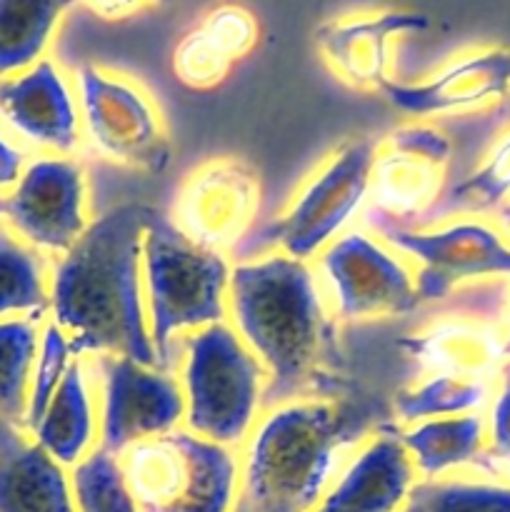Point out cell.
Segmentation results:
<instances>
[{"label": "cell", "mask_w": 510, "mask_h": 512, "mask_svg": "<svg viewBox=\"0 0 510 512\" xmlns=\"http://www.w3.org/2000/svg\"><path fill=\"white\" fill-rule=\"evenodd\" d=\"M228 313L235 333L268 370L260 413L355 393L345 378L333 320L305 260L265 255L230 270Z\"/></svg>", "instance_id": "obj_1"}, {"label": "cell", "mask_w": 510, "mask_h": 512, "mask_svg": "<svg viewBox=\"0 0 510 512\" xmlns=\"http://www.w3.org/2000/svg\"><path fill=\"white\" fill-rule=\"evenodd\" d=\"M153 205L123 203L88 225L50 275V310L73 355H120L158 368L140 258Z\"/></svg>", "instance_id": "obj_2"}, {"label": "cell", "mask_w": 510, "mask_h": 512, "mask_svg": "<svg viewBox=\"0 0 510 512\" xmlns=\"http://www.w3.org/2000/svg\"><path fill=\"white\" fill-rule=\"evenodd\" d=\"M388 423L390 405L360 393L268 410L245 440L233 512H313L345 453Z\"/></svg>", "instance_id": "obj_3"}, {"label": "cell", "mask_w": 510, "mask_h": 512, "mask_svg": "<svg viewBox=\"0 0 510 512\" xmlns=\"http://www.w3.org/2000/svg\"><path fill=\"white\" fill-rule=\"evenodd\" d=\"M148 303V328L160 370L173 368L180 330H203L228 318L230 268L213 250L190 243L168 215H150L140 258Z\"/></svg>", "instance_id": "obj_4"}, {"label": "cell", "mask_w": 510, "mask_h": 512, "mask_svg": "<svg viewBox=\"0 0 510 512\" xmlns=\"http://www.w3.org/2000/svg\"><path fill=\"white\" fill-rule=\"evenodd\" d=\"M185 425L213 443H245L260 415L268 370L228 323H215L180 340Z\"/></svg>", "instance_id": "obj_5"}, {"label": "cell", "mask_w": 510, "mask_h": 512, "mask_svg": "<svg viewBox=\"0 0 510 512\" xmlns=\"http://www.w3.org/2000/svg\"><path fill=\"white\" fill-rule=\"evenodd\" d=\"M375 150V138H358L340 145L300 185L293 203L275 218L255 223L230 255L238 263H245L273 253L295 260H308L323 253L368 200Z\"/></svg>", "instance_id": "obj_6"}, {"label": "cell", "mask_w": 510, "mask_h": 512, "mask_svg": "<svg viewBox=\"0 0 510 512\" xmlns=\"http://www.w3.org/2000/svg\"><path fill=\"white\" fill-rule=\"evenodd\" d=\"M120 468L140 512H233L240 478L233 448L188 428L133 445Z\"/></svg>", "instance_id": "obj_7"}, {"label": "cell", "mask_w": 510, "mask_h": 512, "mask_svg": "<svg viewBox=\"0 0 510 512\" xmlns=\"http://www.w3.org/2000/svg\"><path fill=\"white\" fill-rule=\"evenodd\" d=\"M453 140L435 125L410 123L378 140L363 218L423 230L448 190Z\"/></svg>", "instance_id": "obj_8"}, {"label": "cell", "mask_w": 510, "mask_h": 512, "mask_svg": "<svg viewBox=\"0 0 510 512\" xmlns=\"http://www.w3.org/2000/svg\"><path fill=\"white\" fill-rule=\"evenodd\" d=\"M78 93L85 135L95 153L145 173L168 168L173 148L163 118L135 80L85 63L78 68Z\"/></svg>", "instance_id": "obj_9"}, {"label": "cell", "mask_w": 510, "mask_h": 512, "mask_svg": "<svg viewBox=\"0 0 510 512\" xmlns=\"http://www.w3.org/2000/svg\"><path fill=\"white\" fill-rule=\"evenodd\" d=\"M260 175L233 155H220L190 170L175 193L170 220L190 240L213 253H233L255 228Z\"/></svg>", "instance_id": "obj_10"}, {"label": "cell", "mask_w": 510, "mask_h": 512, "mask_svg": "<svg viewBox=\"0 0 510 512\" xmlns=\"http://www.w3.org/2000/svg\"><path fill=\"white\" fill-rule=\"evenodd\" d=\"M373 233L420 263V303H438L465 280L510 275V248L493 228L473 220L440 230H415L383 218H363Z\"/></svg>", "instance_id": "obj_11"}, {"label": "cell", "mask_w": 510, "mask_h": 512, "mask_svg": "<svg viewBox=\"0 0 510 512\" xmlns=\"http://www.w3.org/2000/svg\"><path fill=\"white\" fill-rule=\"evenodd\" d=\"M103 393L100 448L115 458L143 440L178 430L185 418V395L178 380L120 355H98Z\"/></svg>", "instance_id": "obj_12"}, {"label": "cell", "mask_w": 510, "mask_h": 512, "mask_svg": "<svg viewBox=\"0 0 510 512\" xmlns=\"http://www.w3.org/2000/svg\"><path fill=\"white\" fill-rule=\"evenodd\" d=\"M0 218L35 250L68 253L88 230L83 165L73 158H40L0 195Z\"/></svg>", "instance_id": "obj_13"}, {"label": "cell", "mask_w": 510, "mask_h": 512, "mask_svg": "<svg viewBox=\"0 0 510 512\" xmlns=\"http://www.w3.org/2000/svg\"><path fill=\"white\" fill-rule=\"evenodd\" d=\"M318 265L333 293L335 315L345 323L398 318L420 308L408 268L358 230L333 240Z\"/></svg>", "instance_id": "obj_14"}, {"label": "cell", "mask_w": 510, "mask_h": 512, "mask_svg": "<svg viewBox=\"0 0 510 512\" xmlns=\"http://www.w3.org/2000/svg\"><path fill=\"white\" fill-rule=\"evenodd\" d=\"M378 90L395 110L413 118H440L485 108L510 93V50L488 48L460 55L423 83L385 80Z\"/></svg>", "instance_id": "obj_15"}, {"label": "cell", "mask_w": 510, "mask_h": 512, "mask_svg": "<svg viewBox=\"0 0 510 512\" xmlns=\"http://www.w3.org/2000/svg\"><path fill=\"white\" fill-rule=\"evenodd\" d=\"M395 348L413 365L418 378L453 375L485 380L508 355V343L498 325L470 313L440 315L415 333L400 335Z\"/></svg>", "instance_id": "obj_16"}, {"label": "cell", "mask_w": 510, "mask_h": 512, "mask_svg": "<svg viewBox=\"0 0 510 512\" xmlns=\"http://www.w3.org/2000/svg\"><path fill=\"white\" fill-rule=\"evenodd\" d=\"M0 115L38 148L68 158L80 145V118L63 70L43 58L25 73L0 80Z\"/></svg>", "instance_id": "obj_17"}, {"label": "cell", "mask_w": 510, "mask_h": 512, "mask_svg": "<svg viewBox=\"0 0 510 512\" xmlns=\"http://www.w3.org/2000/svg\"><path fill=\"white\" fill-rule=\"evenodd\" d=\"M413 485L415 465L400 430L380 425L313 512H400Z\"/></svg>", "instance_id": "obj_18"}, {"label": "cell", "mask_w": 510, "mask_h": 512, "mask_svg": "<svg viewBox=\"0 0 510 512\" xmlns=\"http://www.w3.org/2000/svg\"><path fill=\"white\" fill-rule=\"evenodd\" d=\"M428 28L423 13L380 10L350 15L323 23L315 30V43L325 63L343 83L363 90H378L388 78L390 40Z\"/></svg>", "instance_id": "obj_19"}, {"label": "cell", "mask_w": 510, "mask_h": 512, "mask_svg": "<svg viewBox=\"0 0 510 512\" xmlns=\"http://www.w3.org/2000/svg\"><path fill=\"white\" fill-rule=\"evenodd\" d=\"M258 20L235 3L215 5L173 50V75L190 90L218 88L258 43Z\"/></svg>", "instance_id": "obj_20"}, {"label": "cell", "mask_w": 510, "mask_h": 512, "mask_svg": "<svg viewBox=\"0 0 510 512\" xmlns=\"http://www.w3.org/2000/svg\"><path fill=\"white\" fill-rule=\"evenodd\" d=\"M0 512H78L63 465L0 418Z\"/></svg>", "instance_id": "obj_21"}, {"label": "cell", "mask_w": 510, "mask_h": 512, "mask_svg": "<svg viewBox=\"0 0 510 512\" xmlns=\"http://www.w3.org/2000/svg\"><path fill=\"white\" fill-rule=\"evenodd\" d=\"M33 438L50 458L70 468H75L93 450V400H90L88 375L80 360H73L68 368L58 393L53 395L45 415L33 428Z\"/></svg>", "instance_id": "obj_22"}, {"label": "cell", "mask_w": 510, "mask_h": 512, "mask_svg": "<svg viewBox=\"0 0 510 512\" xmlns=\"http://www.w3.org/2000/svg\"><path fill=\"white\" fill-rule=\"evenodd\" d=\"M78 0H0V80L40 63L60 18Z\"/></svg>", "instance_id": "obj_23"}, {"label": "cell", "mask_w": 510, "mask_h": 512, "mask_svg": "<svg viewBox=\"0 0 510 512\" xmlns=\"http://www.w3.org/2000/svg\"><path fill=\"white\" fill-rule=\"evenodd\" d=\"M400 440L415 470L425 480H438V475L480 458L485 445V423L475 413L423 420L415 428L400 433Z\"/></svg>", "instance_id": "obj_24"}, {"label": "cell", "mask_w": 510, "mask_h": 512, "mask_svg": "<svg viewBox=\"0 0 510 512\" xmlns=\"http://www.w3.org/2000/svg\"><path fill=\"white\" fill-rule=\"evenodd\" d=\"M48 308L50 285L43 255L0 223V320L25 315L38 323Z\"/></svg>", "instance_id": "obj_25"}, {"label": "cell", "mask_w": 510, "mask_h": 512, "mask_svg": "<svg viewBox=\"0 0 510 512\" xmlns=\"http://www.w3.org/2000/svg\"><path fill=\"white\" fill-rule=\"evenodd\" d=\"M488 398L485 380L453 378V375H428L403 388L390 400L393 418L403 423H423L435 418H455L478 410Z\"/></svg>", "instance_id": "obj_26"}, {"label": "cell", "mask_w": 510, "mask_h": 512, "mask_svg": "<svg viewBox=\"0 0 510 512\" xmlns=\"http://www.w3.org/2000/svg\"><path fill=\"white\" fill-rule=\"evenodd\" d=\"M38 345V323L28 318L0 320V418L18 428H23L28 413L30 375Z\"/></svg>", "instance_id": "obj_27"}, {"label": "cell", "mask_w": 510, "mask_h": 512, "mask_svg": "<svg viewBox=\"0 0 510 512\" xmlns=\"http://www.w3.org/2000/svg\"><path fill=\"white\" fill-rule=\"evenodd\" d=\"M510 195V133L500 140L488 155L483 165L468 178L458 180V183L448 185L440 203L435 205L433 213L425 220V228L443 220L453 218V215H468V213H485L503 203Z\"/></svg>", "instance_id": "obj_28"}, {"label": "cell", "mask_w": 510, "mask_h": 512, "mask_svg": "<svg viewBox=\"0 0 510 512\" xmlns=\"http://www.w3.org/2000/svg\"><path fill=\"white\" fill-rule=\"evenodd\" d=\"M78 512H140L128 488L120 458L95 448L73 468L70 478Z\"/></svg>", "instance_id": "obj_29"}, {"label": "cell", "mask_w": 510, "mask_h": 512, "mask_svg": "<svg viewBox=\"0 0 510 512\" xmlns=\"http://www.w3.org/2000/svg\"><path fill=\"white\" fill-rule=\"evenodd\" d=\"M400 512H510V488L465 480L415 483Z\"/></svg>", "instance_id": "obj_30"}, {"label": "cell", "mask_w": 510, "mask_h": 512, "mask_svg": "<svg viewBox=\"0 0 510 512\" xmlns=\"http://www.w3.org/2000/svg\"><path fill=\"white\" fill-rule=\"evenodd\" d=\"M70 365H73V350H70L68 338L55 325V320H48L43 333H40L38 358H35L33 375H30L28 413H25L23 430L33 433V428L40 423L45 410H48L53 395L58 393Z\"/></svg>", "instance_id": "obj_31"}, {"label": "cell", "mask_w": 510, "mask_h": 512, "mask_svg": "<svg viewBox=\"0 0 510 512\" xmlns=\"http://www.w3.org/2000/svg\"><path fill=\"white\" fill-rule=\"evenodd\" d=\"M490 460L510 465V363L503 368V385L490 413Z\"/></svg>", "instance_id": "obj_32"}, {"label": "cell", "mask_w": 510, "mask_h": 512, "mask_svg": "<svg viewBox=\"0 0 510 512\" xmlns=\"http://www.w3.org/2000/svg\"><path fill=\"white\" fill-rule=\"evenodd\" d=\"M80 5L95 13L98 18L105 20H123L128 15L140 13L145 8H158V5H168L170 0H78Z\"/></svg>", "instance_id": "obj_33"}, {"label": "cell", "mask_w": 510, "mask_h": 512, "mask_svg": "<svg viewBox=\"0 0 510 512\" xmlns=\"http://www.w3.org/2000/svg\"><path fill=\"white\" fill-rule=\"evenodd\" d=\"M23 173V153L0 135V190L13 188Z\"/></svg>", "instance_id": "obj_34"}, {"label": "cell", "mask_w": 510, "mask_h": 512, "mask_svg": "<svg viewBox=\"0 0 510 512\" xmlns=\"http://www.w3.org/2000/svg\"><path fill=\"white\" fill-rule=\"evenodd\" d=\"M505 343H508V353H510V300L508 305H505Z\"/></svg>", "instance_id": "obj_35"}, {"label": "cell", "mask_w": 510, "mask_h": 512, "mask_svg": "<svg viewBox=\"0 0 510 512\" xmlns=\"http://www.w3.org/2000/svg\"><path fill=\"white\" fill-rule=\"evenodd\" d=\"M500 215H503V223L510 228V205H508V208H503V213H500Z\"/></svg>", "instance_id": "obj_36"}]
</instances>
